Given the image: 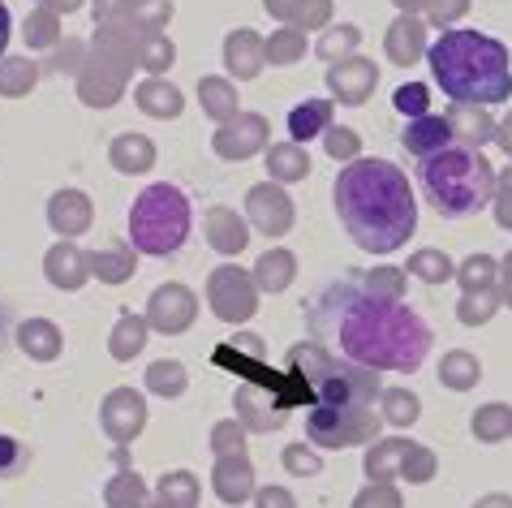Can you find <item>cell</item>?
<instances>
[{"instance_id":"obj_1","label":"cell","mask_w":512,"mask_h":508,"mask_svg":"<svg viewBox=\"0 0 512 508\" xmlns=\"http://www.w3.org/2000/svg\"><path fill=\"white\" fill-rule=\"evenodd\" d=\"M319 336H332L340 358L371 371H418L431 354V328L409 306L383 293L332 285L310 310Z\"/></svg>"},{"instance_id":"obj_2","label":"cell","mask_w":512,"mask_h":508,"mask_svg":"<svg viewBox=\"0 0 512 508\" xmlns=\"http://www.w3.org/2000/svg\"><path fill=\"white\" fill-rule=\"evenodd\" d=\"M332 199L345 220V233L366 254L401 250L418 229L414 190L392 160H353L349 168H340Z\"/></svg>"},{"instance_id":"obj_3","label":"cell","mask_w":512,"mask_h":508,"mask_svg":"<svg viewBox=\"0 0 512 508\" xmlns=\"http://www.w3.org/2000/svg\"><path fill=\"white\" fill-rule=\"evenodd\" d=\"M431 74L439 91L457 104H504L512 95V61L508 48L478 31H448L431 48Z\"/></svg>"},{"instance_id":"obj_4","label":"cell","mask_w":512,"mask_h":508,"mask_svg":"<svg viewBox=\"0 0 512 508\" xmlns=\"http://www.w3.org/2000/svg\"><path fill=\"white\" fill-rule=\"evenodd\" d=\"M418 181H422L431 207L439 211V216H448V220L474 216V211H482L495 199L491 164L465 143H448L444 151L426 155L422 168H418Z\"/></svg>"},{"instance_id":"obj_5","label":"cell","mask_w":512,"mask_h":508,"mask_svg":"<svg viewBox=\"0 0 512 508\" xmlns=\"http://www.w3.org/2000/svg\"><path fill=\"white\" fill-rule=\"evenodd\" d=\"M293 371L306 379V392L332 409H366L379 392V371L349 358H332L319 345H293Z\"/></svg>"},{"instance_id":"obj_6","label":"cell","mask_w":512,"mask_h":508,"mask_svg":"<svg viewBox=\"0 0 512 508\" xmlns=\"http://www.w3.org/2000/svg\"><path fill=\"white\" fill-rule=\"evenodd\" d=\"M190 199L181 194L177 186H147L134 199V211H130V242L138 254H155V259H164V254H173L186 246L190 237Z\"/></svg>"},{"instance_id":"obj_7","label":"cell","mask_w":512,"mask_h":508,"mask_svg":"<svg viewBox=\"0 0 512 508\" xmlns=\"http://www.w3.org/2000/svg\"><path fill=\"white\" fill-rule=\"evenodd\" d=\"M306 427L315 435V444H327V448H349V444H362L371 435V418L366 409H332V405H315L306 414Z\"/></svg>"},{"instance_id":"obj_8","label":"cell","mask_w":512,"mask_h":508,"mask_svg":"<svg viewBox=\"0 0 512 508\" xmlns=\"http://www.w3.org/2000/svg\"><path fill=\"white\" fill-rule=\"evenodd\" d=\"M401 143L426 160V155L444 151V147L452 143V121H448V117H431V112H422V117H414V121L405 125Z\"/></svg>"},{"instance_id":"obj_9","label":"cell","mask_w":512,"mask_h":508,"mask_svg":"<svg viewBox=\"0 0 512 508\" xmlns=\"http://www.w3.org/2000/svg\"><path fill=\"white\" fill-rule=\"evenodd\" d=\"M327 117H332V104H323V100H310V104H297L289 112V134L297 138V143H306V138H315Z\"/></svg>"},{"instance_id":"obj_10","label":"cell","mask_w":512,"mask_h":508,"mask_svg":"<svg viewBox=\"0 0 512 508\" xmlns=\"http://www.w3.org/2000/svg\"><path fill=\"white\" fill-rule=\"evenodd\" d=\"M512 427V418L504 414V409H487V414H482V427H474L482 440H500V435Z\"/></svg>"},{"instance_id":"obj_11","label":"cell","mask_w":512,"mask_h":508,"mask_svg":"<svg viewBox=\"0 0 512 508\" xmlns=\"http://www.w3.org/2000/svg\"><path fill=\"white\" fill-rule=\"evenodd\" d=\"M396 108L409 112V117H422L426 112V87H401L396 91Z\"/></svg>"},{"instance_id":"obj_12","label":"cell","mask_w":512,"mask_h":508,"mask_svg":"<svg viewBox=\"0 0 512 508\" xmlns=\"http://www.w3.org/2000/svg\"><path fill=\"white\" fill-rule=\"evenodd\" d=\"M289 470H297V474H315L319 470V461H315V453H306V448H289Z\"/></svg>"},{"instance_id":"obj_13","label":"cell","mask_w":512,"mask_h":508,"mask_svg":"<svg viewBox=\"0 0 512 508\" xmlns=\"http://www.w3.org/2000/svg\"><path fill=\"white\" fill-rule=\"evenodd\" d=\"M500 224L512 229V173L504 177V203H500Z\"/></svg>"},{"instance_id":"obj_14","label":"cell","mask_w":512,"mask_h":508,"mask_svg":"<svg viewBox=\"0 0 512 508\" xmlns=\"http://www.w3.org/2000/svg\"><path fill=\"white\" fill-rule=\"evenodd\" d=\"M9 35H13V18H9V9L0 5V56H5V48H9Z\"/></svg>"},{"instance_id":"obj_15","label":"cell","mask_w":512,"mask_h":508,"mask_svg":"<svg viewBox=\"0 0 512 508\" xmlns=\"http://www.w3.org/2000/svg\"><path fill=\"white\" fill-rule=\"evenodd\" d=\"M263 508H289V500H284V491L267 487V491H263Z\"/></svg>"},{"instance_id":"obj_16","label":"cell","mask_w":512,"mask_h":508,"mask_svg":"<svg viewBox=\"0 0 512 508\" xmlns=\"http://www.w3.org/2000/svg\"><path fill=\"white\" fill-rule=\"evenodd\" d=\"M478 508H512V500H508V496H487Z\"/></svg>"},{"instance_id":"obj_17","label":"cell","mask_w":512,"mask_h":508,"mask_svg":"<svg viewBox=\"0 0 512 508\" xmlns=\"http://www.w3.org/2000/svg\"><path fill=\"white\" fill-rule=\"evenodd\" d=\"M500 138H504V147L512 151V117H508V125H504V130H500Z\"/></svg>"},{"instance_id":"obj_18","label":"cell","mask_w":512,"mask_h":508,"mask_svg":"<svg viewBox=\"0 0 512 508\" xmlns=\"http://www.w3.org/2000/svg\"><path fill=\"white\" fill-rule=\"evenodd\" d=\"M508 302H512V259H508Z\"/></svg>"}]
</instances>
